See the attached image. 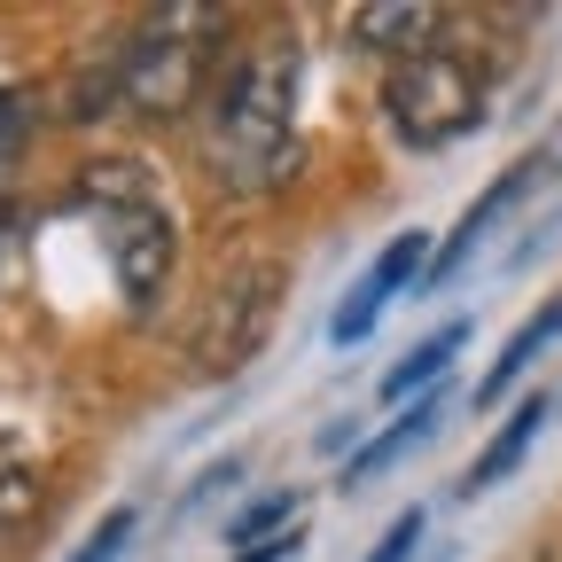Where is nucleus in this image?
I'll use <instances>...</instances> for the list:
<instances>
[{
    "label": "nucleus",
    "mask_w": 562,
    "mask_h": 562,
    "mask_svg": "<svg viewBox=\"0 0 562 562\" xmlns=\"http://www.w3.org/2000/svg\"><path fill=\"white\" fill-rule=\"evenodd\" d=\"M203 165L235 195H266L290 180L297 165V47L290 40H258L227 63L220 110L203 133Z\"/></svg>",
    "instance_id": "nucleus-1"
},
{
    "label": "nucleus",
    "mask_w": 562,
    "mask_h": 562,
    "mask_svg": "<svg viewBox=\"0 0 562 562\" xmlns=\"http://www.w3.org/2000/svg\"><path fill=\"white\" fill-rule=\"evenodd\" d=\"M227 47V9L203 0H172V9L133 16L110 47V79H102V110H133V117H180Z\"/></svg>",
    "instance_id": "nucleus-2"
},
{
    "label": "nucleus",
    "mask_w": 562,
    "mask_h": 562,
    "mask_svg": "<svg viewBox=\"0 0 562 562\" xmlns=\"http://www.w3.org/2000/svg\"><path fill=\"white\" fill-rule=\"evenodd\" d=\"M383 117L406 149H453V140H469L492 117V63H476L446 32L438 47L383 70Z\"/></svg>",
    "instance_id": "nucleus-3"
},
{
    "label": "nucleus",
    "mask_w": 562,
    "mask_h": 562,
    "mask_svg": "<svg viewBox=\"0 0 562 562\" xmlns=\"http://www.w3.org/2000/svg\"><path fill=\"white\" fill-rule=\"evenodd\" d=\"M79 211H87L94 243L110 250L125 313H149L165 297V273H172V211L157 203V188L140 180L133 165H110V172H87Z\"/></svg>",
    "instance_id": "nucleus-4"
},
{
    "label": "nucleus",
    "mask_w": 562,
    "mask_h": 562,
    "mask_svg": "<svg viewBox=\"0 0 562 562\" xmlns=\"http://www.w3.org/2000/svg\"><path fill=\"white\" fill-rule=\"evenodd\" d=\"M430 235H391L375 258H368V273L360 281H351V290H344V305L328 313V344L336 351H351V344H368L375 336V321H383V305L406 290V281H414V290H422V273H430Z\"/></svg>",
    "instance_id": "nucleus-5"
},
{
    "label": "nucleus",
    "mask_w": 562,
    "mask_h": 562,
    "mask_svg": "<svg viewBox=\"0 0 562 562\" xmlns=\"http://www.w3.org/2000/svg\"><path fill=\"white\" fill-rule=\"evenodd\" d=\"M446 32H453V9H438V0H375V9L351 16V47H375L391 63L438 47Z\"/></svg>",
    "instance_id": "nucleus-6"
},
{
    "label": "nucleus",
    "mask_w": 562,
    "mask_h": 562,
    "mask_svg": "<svg viewBox=\"0 0 562 562\" xmlns=\"http://www.w3.org/2000/svg\"><path fill=\"white\" fill-rule=\"evenodd\" d=\"M446 398H453V391L438 383V391H422L414 406H398V414L383 422V430H375V438H368L360 453H351V461L336 469V484H344V492H360V484H368V476H383V469H391L398 453H414V446H422V438H430L438 422H446Z\"/></svg>",
    "instance_id": "nucleus-7"
},
{
    "label": "nucleus",
    "mask_w": 562,
    "mask_h": 562,
    "mask_svg": "<svg viewBox=\"0 0 562 562\" xmlns=\"http://www.w3.org/2000/svg\"><path fill=\"white\" fill-rule=\"evenodd\" d=\"M524 180H531V165H508L501 180H492V188H484V195L461 211V220H453V235H446V243H438V258H430V273H422V290H446V281L469 266V250H476V243H484V227H492V220H501V211L524 195Z\"/></svg>",
    "instance_id": "nucleus-8"
},
{
    "label": "nucleus",
    "mask_w": 562,
    "mask_h": 562,
    "mask_svg": "<svg viewBox=\"0 0 562 562\" xmlns=\"http://www.w3.org/2000/svg\"><path fill=\"white\" fill-rule=\"evenodd\" d=\"M547 422H554V391H531V398L501 422V430H492V446L476 453V469L461 476V501H476V492H492V484H508V476H516V461L531 453V438L547 430Z\"/></svg>",
    "instance_id": "nucleus-9"
},
{
    "label": "nucleus",
    "mask_w": 562,
    "mask_h": 562,
    "mask_svg": "<svg viewBox=\"0 0 562 562\" xmlns=\"http://www.w3.org/2000/svg\"><path fill=\"white\" fill-rule=\"evenodd\" d=\"M469 344V321H446V328H430V336H422L414 351H406V360L375 383V406H406L414 391H438V375H446V360H453V351Z\"/></svg>",
    "instance_id": "nucleus-10"
},
{
    "label": "nucleus",
    "mask_w": 562,
    "mask_h": 562,
    "mask_svg": "<svg viewBox=\"0 0 562 562\" xmlns=\"http://www.w3.org/2000/svg\"><path fill=\"white\" fill-rule=\"evenodd\" d=\"M554 336H562V297H547V305H539V313H531V321L516 328V344H508L501 360H492V375L476 383V406H484V398H501V391H508V383H516V375H524V368L539 360V351H547Z\"/></svg>",
    "instance_id": "nucleus-11"
},
{
    "label": "nucleus",
    "mask_w": 562,
    "mask_h": 562,
    "mask_svg": "<svg viewBox=\"0 0 562 562\" xmlns=\"http://www.w3.org/2000/svg\"><path fill=\"white\" fill-rule=\"evenodd\" d=\"M32 516H40V484H32V469H24V461H0V562L24 547Z\"/></svg>",
    "instance_id": "nucleus-12"
},
{
    "label": "nucleus",
    "mask_w": 562,
    "mask_h": 562,
    "mask_svg": "<svg viewBox=\"0 0 562 562\" xmlns=\"http://www.w3.org/2000/svg\"><path fill=\"white\" fill-rule=\"evenodd\" d=\"M297 516V492H266V501H250L235 524H227V547L258 554V547H281V524Z\"/></svg>",
    "instance_id": "nucleus-13"
},
{
    "label": "nucleus",
    "mask_w": 562,
    "mask_h": 562,
    "mask_svg": "<svg viewBox=\"0 0 562 562\" xmlns=\"http://www.w3.org/2000/svg\"><path fill=\"white\" fill-rule=\"evenodd\" d=\"M133 524H140L133 508H110V516H102V531H87V539H79V554H63V562H117V554L133 547Z\"/></svg>",
    "instance_id": "nucleus-14"
},
{
    "label": "nucleus",
    "mask_w": 562,
    "mask_h": 562,
    "mask_svg": "<svg viewBox=\"0 0 562 562\" xmlns=\"http://www.w3.org/2000/svg\"><path fill=\"white\" fill-rule=\"evenodd\" d=\"M414 547H422V508H406V516H398V524H391V531L368 547V562H406Z\"/></svg>",
    "instance_id": "nucleus-15"
},
{
    "label": "nucleus",
    "mask_w": 562,
    "mask_h": 562,
    "mask_svg": "<svg viewBox=\"0 0 562 562\" xmlns=\"http://www.w3.org/2000/svg\"><path fill=\"white\" fill-rule=\"evenodd\" d=\"M24 149V102L9 94V87H0V165H9Z\"/></svg>",
    "instance_id": "nucleus-16"
},
{
    "label": "nucleus",
    "mask_w": 562,
    "mask_h": 562,
    "mask_svg": "<svg viewBox=\"0 0 562 562\" xmlns=\"http://www.w3.org/2000/svg\"><path fill=\"white\" fill-rule=\"evenodd\" d=\"M290 554H297V531H290V539H281V547H258V554H235V562H290Z\"/></svg>",
    "instance_id": "nucleus-17"
}]
</instances>
